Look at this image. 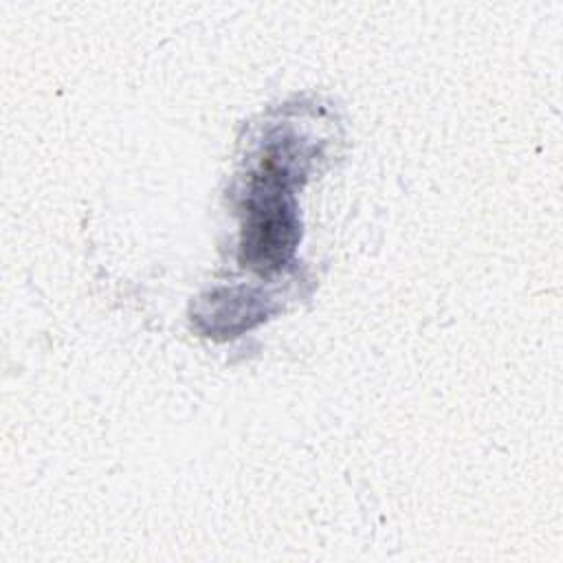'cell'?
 I'll return each mask as SVG.
<instances>
[{"label":"cell","mask_w":563,"mask_h":563,"mask_svg":"<svg viewBox=\"0 0 563 563\" xmlns=\"http://www.w3.org/2000/svg\"><path fill=\"white\" fill-rule=\"evenodd\" d=\"M288 172L277 158H266V172L262 187H255L244 233H242V262L257 271L279 268L292 253L299 224L292 200L286 196V178L279 176Z\"/></svg>","instance_id":"6da1fadb"}]
</instances>
